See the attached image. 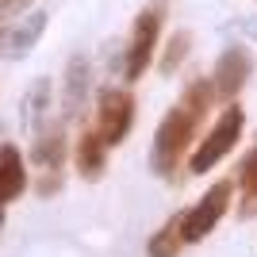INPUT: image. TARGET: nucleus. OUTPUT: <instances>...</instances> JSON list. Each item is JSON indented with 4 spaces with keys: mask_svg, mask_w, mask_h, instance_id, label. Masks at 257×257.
<instances>
[{
    "mask_svg": "<svg viewBox=\"0 0 257 257\" xmlns=\"http://www.w3.org/2000/svg\"><path fill=\"white\" fill-rule=\"evenodd\" d=\"M200 123H204V119L196 115V111H188L184 104L165 111V119L158 123V135H154V173H161V177H173V173H177V165H181V158L188 154Z\"/></svg>",
    "mask_w": 257,
    "mask_h": 257,
    "instance_id": "nucleus-1",
    "label": "nucleus"
},
{
    "mask_svg": "<svg viewBox=\"0 0 257 257\" xmlns=\"http://www.w3.org/2000/svg\"><path fill=\"white\" fill-rule=\"evenodd\" d=\"M242 131H246V115H242V107L238 104H226V111L219 119H215L211 135H207L204 142H200V150L188 158V169L196 173V177H204V173H211L219 161L226 158V154L238 146V139H242Z\"/></svg>",
    "mask_w": 257,
    "mask_h": 257,
    "instance_id": "nucleus-2",
    "label": "nucleus"
},
{
    "mask_svg": "<svg viewBox=\"0 0 257 257\" xmlns=\"http://www.w3.org/2000/svg\"><path fill=\"white\" fill-rule=\"evenodd\" d=\"M230 200H234V184L230 181H219L207 188V196L200 204H192L188 211H181V234H184V246H192L200 238H207L219 226L226 211H230Z\"/></svg>",
    "mask_w": 257,
    "mask_h": 257,
    "instance_id": "nucleus-3",
    "label": "nucleus"
},
{
    "mask_svg": "<svg viewBox=\"0 0 257 257\" xmlns=\"http://www.w3.org/2000/svg\"><path fill=\"white\" fill-rule=\"evenodd\" d=\"M161 23H165V4H154V8L139 12V20H135V27H131V46L127 54H123V73H127V81H139L146 69H150L154 62V46H158V35H161Z\"/></svg>",
    "mask_w": 257,
    "mask_h": 257,
    "instance_id": "nucleus-4",
    "label": "nucleus"
},
{
    "mask_svg": "<svg viewBox=\"0 0 257 257\" xmlns=\"http://www.w3.org/2000/svg\"><path fill=\"white\" fill-rule=\"evenodd\" d=\"M135 123V96L127 88H104L96 104V135L104 139V146H119L131 135Z\"/></svg>",
    "mask_w": 257,
    "mask_h": 257,
    "instance_id": "nucleus-5",
    "label": "nucleus"
},
{
    "mask_svg": "<svg viewBox=\"0 0 257 257\" xmlns=\"http://www.w3.org/2000/svg\"><path fill=\"white\" fill-rule=\"evenodd\" d=\"M249 69H253V58H249L246 46H230V50H223L219 65H215V77H211L215 100H226V104H230V100L246 88Z\"/></svg>",
    "mask_w": 257,
    "mask_h": 257,
    "instance_id": "nucleus-6",
    "label": "nucleus"
},
{
    "mask_svg": "<svg viewBox=\"0 0 257 257\" xmlns=\"http://www.w3.org/2000/svg\"><path fill=\"white\" fill-rule=\"evenodd\" d=\"M46 31V12H31L27 20L20 23H8L4 31H0V54H27L35 43H39V35Z\"/></svg>",
    "mask_w": 257,
    "mask_h": 257,
    "instance_id": "nucleus-7",
    "label": "nucleus"
},
{
    "mask_svg": "<svg viewBox=\"0 0 257 257\" xmlns=\"http://www.w3.org/2000/svg\"><path fill=\"white\" fill-rule=\"evenodd\" d=\"M27 192V169H23V158L20 150L4 142L0 146V204H12Z\"/></svg>",
    "mask_w": 257,
    "mask_h": 257,
    "instance_id": "nucleus-8",
    "label": "nucleus"
},
{
    "mask_svg": "<svg viewBox=\"0 0 257 257\" xmlns=\"http://www.w3.org/2000/svg\"><path fill=\"white\" fill-rule=\"evenodd\" d=\"M73 161H77V173H81L85 181H96L100 173H104L107 146H104V139H100L96 131L81 135V142H77V150H73Z\"/></svg>",
    "mask_w": 257,
    "mask_h": 257,
    "instance_id": "nucleus-9",
    "label": "nucleus"
},
{
    "mask_svg": "<svg viewBox=\"0 0 257 257\" xmlns=\"http://www.w3.org/2000/svg\"><path fill=\"white\" fill-rule=\"evenodd\" d=\"M184 249V234H181V215H173L169 223L161 226L158 234L150 238V246H146V253L150 257H177Z\"/></svg>",
    "mask_w": 257,
    "mask_h": 257,
    "instance_id": "nucleus-10",
    "label": "nucleus"
},
{
    "mask_svg": "<svg viewBox=\"0 0 257 257\" xmlns=\"http://www.w3.org/2000/svg\"><path fill=\"white\" fill-rule=\"evenodd\" d=\"M238 188H242V219H253L257 215V150L249 154L246 161H242V181H238Z\"/></svg>",
    "mask_w": 257,
    "mask_h": 257,
    "instance_id": "nucleus-11",
    "label": "nucleus"
},
{
    "mask_svg": "<svg viewBox=\"0 0 257 257\" xmlns=\"http://www.w3.org/2000/svg\"><path fill=\"white\" fill-rule=\"evenodd\" d=\"M188 111H196V115L204 119L207 111H211V104H215V88H211V81H204V77H196L192 85L184 88V100H181Z\"/></svg>",
    "mask_w": 257,
    "mask_h": 257,
    "instance_id": "nucleus-12",
    "label": "nucleus"
},
{
    "mask_svg": "<svg viewBox=\"0 0 257 257\" xmlns=\"http://www.w3.org/2000/svg\"><path fill=\"white\" fill-rule=\"evenodd\" d=\"M188 46H192L188 31H173L169 46L161 50V62H158V69H161L165 77H169V73H177V69H181V62H184V54H188Z\"/></svg>",
    "mask_w": 257,
    "mask_h": 257,
    "instance_id": "nucleus-13",
    "label": "nucleus"
},
{
    "mask_svg": "<svg viewBox=\"0 0 257 257\" xmlns=\"http://www.w3.org/2000/svg\"><path fill=\"white\" fill-rule=\"evenodd\" d=\"M65 158V139H62V131H54L50 139H39V146H35V161L43 165V169H58Z\"/></svg>",
    "mask_w": 257,
    "mask_h": 257,
    "instance_id": "nucleus-14",
    "label": "nucleus"
},
{
    "mask_svg": "<svg viewBox=\"0 0 257 257\" xmlns=\"http://www.w3.org/2000/svg\"><path fill=\"white\" fill-rule=\"evenodd\" d=\"M85 88H88V65L85 58H73V65H69V107L85 100Z\"/></svg>",
    "mask_w": 257,
    "mask_h": 257,
    "instance_id": "nucleus-15",
    "label": "nucleus"
},
{
    "mask_svg": "<svg viewBox=\"0 0 257 257\" xmlns=\"http://www.w3.org/2000/svg\"><path fill=\"white\" fill-rule=\"evenodd\" d=\"M20 12H27V0H0V31H4Z\"/></svg>",
    "mask_w": 257,
    "mask_h": 257,
    "instance_id": "nucleus-16",
    "label": "nucleus"
}]
</instances>
